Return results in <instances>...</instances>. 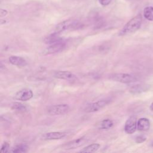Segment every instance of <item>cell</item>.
<instances>
[{"label":"cell","mask_w":153,"mask_h":153,"mask_svg":"<svg viewBox=\"0 0 153 153\" xmlns=\"http://www.w3.org/2000/svg\"><path fill=\"white\" fill-rule=\"evenodd\" d=\"M100 148V144L99 143H92L81 149L79 152H94L97 151Z\"/></svg>","instance_id":"16"},{"label":"cell","mask_w":153,"mask_h":153,"mask_svg":"<svg viewBox=\"0 0 153 153\" xmlns=\"http://www.w3.org/2000/svg\"><path fill=\"white\" fill-rule=\"evenodd\" d=\"M8 14V11L7 10H5V9H1V11H0V16L1 17H5L7 16V14Z\"/></svg>","instance_id":"24"},{"label":"cell","mask_w":153,"mask_h":153,"mask_svg":"<svg viewBox=\"0 0 153 153\" xmlns=\"http://www.w3.org/2000/svg\"><path fill=\"white\" fill-rule=\"evenodd\" d=\"M149 87L150 86L147 84H137L132 86L130 88V92L134 94H139L147 91Z\"/></svg>","instance_id":"14"},{"label":"cell","mask_w":153,"mask_h":153,"mask_svg":"<svg viewBox=\"0 0 153 153\" xmlns=\"http://www.w3.org/2000/svg\"><path fill=\"white\" fill-rule=\"evenodd\" d=\"M33 96V91L29 88H23L18 91L14 97L16 99L21 101H27L32 98Z\"/></svg>","instance_id":"8"},{"label":"cell","mask_w":153,"mask_h":153,"mask_svg":"<svg viewBox=\"0 0 153 153\" xmlns=\"http://www.w3.org/2000/svg\"><path fill=\"white\" fill-rule=\"evenodd\" d=\"M142 24V16L140 14L137 15L130 19L120 31L118 35L124 36L130 34L137 31Z\"/></svg>","instance_id":"1"},{"label":"cell","mask_w":153,"mask_h":153,"mask_svg":"<svg viewBox=\"0 0 153 153\" xmlns=\"http://www.w3.org/2000/svg\"><path fill=\"white\" fill-rule=\"evenodd\" d=\"M79 22L75 19H68L59 23L55 27V32L60 33L68 30L77 28L79 26Z\"/></svg>","instance_id":"2"},{"label":"cell","mask_w":153,"mask_h":153,"mask_svg":"<svg viewBox=\"0 0 153 153\" xmlns=\"http://www.w3.org/2000/svg\"><path fill=\"white\" fill-rule=\"evenodd\" d=\"M11 108L13 109L19 111H25L27 109L25 105L20 102H14L11 105Z\"/></svg>","instance_id":"20"},{"label":"cell","mask_w":153,"mask_h":153,"mask_svg":"<svg viewBox=\"0 0 153 153\" xmlns=\"http://www.w3.org/2000/svg\"><path fill=\"white\" fill-rule=\"evenodd\" d=\"M109 100L106 99L98 100L96 102H93L89 105H87L85 108L84 111L86 112H94L98 111L100 109L104 108L105 106H106L109 103Z\"/></svg>","instance_id":"7"},{"label":"cell","mask_w":153,"mask_h":153,"mask_svg":"<svg viewBox=\"0 0 153 153\" xmlns=\"http://www.w3.org/2000/svg\"><path fill=\"white\" fill-rule=\"evenodd\" d=\"M66 43L62 40L50 44L43 51V54H51L62 51L66 48Z\"/></svg>","instance_id":"5"},{"label":"cell","mask_w":153,"mask_h":153,"mask_svg":"<svg viewBox=\"0 0 153 153\" xmlns=\"http://www.w3.org/2000/svg\"><path fill=\"white\" fill-rule=\"evenodd\" d=\"M62 40V38L59 36V33L54 32L53 33L50 34L44 39V42L47 44H52L58 41Z\"/></svg>","instance_id":"15"},{"label":"cell","mask_w":153,"mask_h":153,"mask_svg":"<svg viewBox=\"0 0 153 153\" xmlns=\"http://www.w3.org/2000/svg\"><path fill=\"white\" fill-rule=\"evenodd\" d=\"M137 118L135 116L130 117L126 121L124 126L125 132L127 134L133 133L137 128Z\"/></svg>","instance_id":"9"},{"label":"cell","mask_w":153,"mask_h":153,"mask_svg":"<svg viewBox=\"0 0 153 153\" xmlns=\"http://www.w3.org/2000/svg\"><path fill=\"white\" fill-rule=\"evenodd\" d=\"M9 149H10V145H9V143H8V142H5L2 144V146H1L0 152H1V153H3V152H7L10 151H9Z\"/></svg>","instance_id":"21"},{"label":"cell","mask_w":153,"mask_h":153,"mask_svg":"<svg viewBox=\"0 0 153 153\" xmlns=\"http://www.w3.org/2000/svg\"><path fill=\"white\" fill-rule=\"evenodd\" d=\"M88 138L86 136H84L72 140L70 142H68V143H66L62 146V148L63 149L67 150L75 149L82 146L83 145L86 143L88 142Z\"/></svg>","instance_id":"6"},{"label":"cell","mask_w":153,"mask_h":153,"mask_svg":"<svg viewBox=\"0 0 153 153\" xmlns=\"http://www.w3.org/2000/svg\"><path fill=\"white\" fill-rule=\"evenodd\" d=\"M66 135L65 132L62 131H52L45 133L42 136L44 140H58L65 137Z\"/></svg>","instance_id":"11"},{"label":"cell","mask_w":153,"mask_h":153,"mask_svg":"<svg viewBox=\"0 0 153 153\" xmlns=\"http://www.w3.org/2000/svg\"><path fill=\"white\" fill-rule=\"evenodd\" d=\"M114 125L113 121L110 119H105L100 123L99 127L101 129H109Z\"/></svg>","instance_id":"19"},{"label":"cell","mask_w":153,"mask_h":153,"mask_svg":"<svg viewBox=\"0 0 153 153\" xmlns=\"http://www.w3.org/2000/svg\"><path fill=\"white\" fill-rule=\"evenodd\" d=\"M150 109H151V111H153V102L151 103V106H150Z\"/></svg>","instance_id":"25"},{"label":"cell","mask_w":153,"mask_h":153,"mask_svg":"<svg viewBox=\"0 0 153 153\" xmlns=\"http://www.w3.org/2000/svg\"><path fill=\"white\" fill-rule=\"evenodd\" d=\"M151 146H152V147H153V140L151 141Z\"/></svg>","instance_id":"26"},{"label":"cell","mask_w":153,"mask_h":153,"mask_svg":"<svg viewBox=\"0 0 153 153\" xmlns=\"http://www.w3.org/2000/svg\"><path fill=\"white\" fill-rule=\"evenodd\" d=\"M99 2L102 6H107L111 2L112 0H98Z\"/></svg>","instance_id":"23"},{"label":"cell","mask_w":153,"mask_h":153,"mask_svg":"<svg viewBox=\"0 0 153 153\" xmlns=\"http://www.w3.org/2000/svg\"><path fill=\"white\" fill-rule=\"evenodd\" d=\"M8 61L13 65L18 67H24L27 65V62L25 59L17 56H10L8 58Z\"/></svg>","instance_id":"12"},{"label":"cell","mask_w":153,"mask_h":153,"mask_svg":"<svg viewBox=\"0 0 153 153\" xmlns=\"http://www.w3.org/2000/svg\"><path fill=\"white\" fill-rule=\"evenodd\" d=\"M109 78L113 81L125 84L134 82L137 80V78L136 76L131 74L124 73L112 74L110 75Z\"/></svg>","instance_id":"3"},{"label":"cell","mask_w":153,"mask_h":153,"mask_svg":"<svg viewBox=\"0 0 153 153\" xmlns=\"http://www.w3.org/2000/svg\"><path fill=\"white\" fill-rule=\"evenodd\" d=\"M143 16L148 20L153 21V7H146L143 10Z\"/></svg>","instance_id":"17"},{"label":"cell","mask_w":153,"mask_h":153,"mask_svg":"<svg viewBox=\"0 0 153 153\" xmlns=\"http://www.w3.org/2000/svg\"><path fill=\"white\" fill-rule=\"evenodd\" d=\"M70 107L67 104H59L49 106L47 108V113L50 115H60L68 113Z\"/></svg>","instance_id":"4"},{"label":"cell","mask_w":153,"mask_h":153,"mask_svg":"<svg viewBox=\"0 0 153 153\" xmlns=\"http://www.w3.org/2000/svg\"><path fill=\"white\" fill-rule=\"evenodd\" d=\"M150 127V122L148 118H141L137 122V128L140 131H147Z\"/></svg>","instance_id":"13"},{"label":"cell","mask_w":153,"mask_h":153,"mask_svg":"<svg viewBox=\"0 0 153 153\" xmlns=\"http://www.w3.org/2000/svg\"><path fill=\"white\" fill-rule=\"evenodd\" d=\"M28 146L27 145L24 143H21L15 146L14 148L11 149L10 152L14 153H21V152H26L27 151Z\"/></svg>","instance_id":"18"},{"label":"cell","mask_w":153,"mask_h":153,"mask_svg":"<svg viewBox=\"0 0 153 153\" xmlns=\"http://www.w3.org/2000/svg\"><path fill=\"white\" fill-rule=\"evenodd\" d=\"M146 139V137L143 135H139L136 137L135 138V142L137 143H140L145 141Z\"/></svg>","instance_id":"22"},{"label":"cell","mask_w":153,"mask_h":153,"mask_svg":"<svg viewBox=\"0 0 153 153\" xmlns=\"http://www.w3.org/2000/svg\"><path fill=\"white\" fill-rule=\"evenodd\" d=\"M54 76L56 78L73 81L76 79V76L73 73L69 71H57L54 72Z\"/></svg>","instance_id":"10"}]
</instances>
